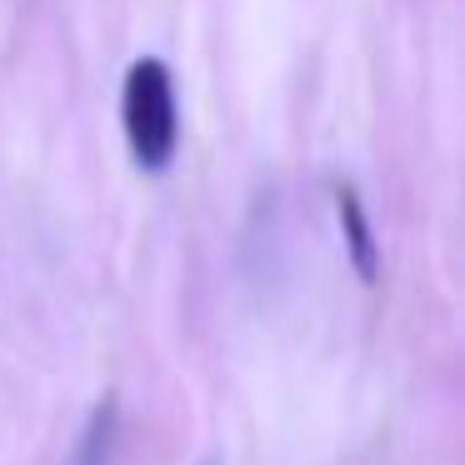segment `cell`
I'll return each instance as SVG.
<instances>
[{
	"label": "cell",
	"instance_id": "1",
	"mask_svg": "<svg viewBox=\"0 0 465 465\" xmlns=\"http://www.w3.org/2000/svg\"><path fill=\"white\" fill-rule=\"evenodd\" d=\"M121 131L145 171H165L181 145V101L175 71L161 55H135L121 81Z\"/></svg>",
	"mask_w": 465,
	"mask_h": 465
},
{
	"label": "cell",
	"instance_id": "2",
	"mask_svg": "<svg viewBox=\"0 0 465 465\" xmlns=\"http://www.w3.org/2000/svg\"><path fill=\"white\" fill-rule=\"evenodd\" d=\"M335 221H341L345 255L361 271V281H375L381 275V245H375V225H371V215L361 205V191L351 181H335Z\"/></svg>",
	"mask_w": 465,
	"mask_h": 465
},
{
	"label": "cell",
	"instance_id": "3",
	"mask_svg": "<svg viewBox=\"0 0 465 465\" xmlns=\"http://www.w3.org/2000/svg\"><path fill=\"white\" fill-rule=\"evenodd\" d=\"M111 455H115V395H101L61 465H111Z\"/></svg>",
	"mask_w": 465,
	"mask_h": 465
},
{
	"label": "cell",
	"instance_id": "4",
	"mask_svg": "<svg viewBox=\"0 0 465 465\" xmlns=\"http://www.w3.org/2000/svg\"><path fill=\"white\" fill-rule=\"evenodd\" d=\"M195 465H221V460H215V455H205V460H195Z\"/></svg>",
	"mask_w": 465,
	"mask_h": 465
}]
</instances>
